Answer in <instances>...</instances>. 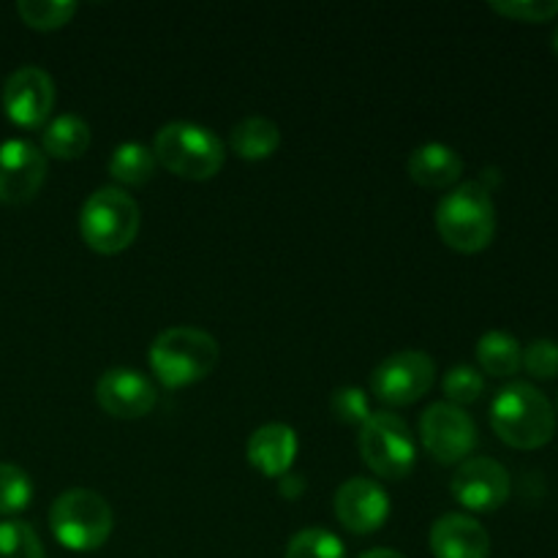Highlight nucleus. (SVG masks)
I'll return each instance as SVG.
<instances>
[{
	"instance_id": "f257e3e1",
	"label": "nucleus",
	"mask_w": 558,
	"mask_h": 558,
	"mask_svg": "<svg viewBox=\"0 0 558 558\" xmlns=\"http://www.w3.org/2000/svg\"><path fill=\"white\" fill-rule=\"evenodd\" d=\"M490 425L505 445L515 450H539L554 439L556 414L537 387L515 381L490 403Z\"/></svg>"
},
{
	"instance_id": "f03ea898",
	"label": "nucleus",
	"mask_w": 558,
	"mask_h": 558,
	"mask_svg": "<svg viewBox=\"0 0 558 558\" xmlns=\"http://www.w3.org/2000/svg\"><path fill=\"white\" fill-rule=\"evenodd\" d=\"M218 365V341L199 327H169L150 343V368L163 387H189Z\"/></svg>"
},
{
	"instance_id": "7ed1b4c3",
	"label": "nucleus",
	"mask_w": 558,
	"mask_h": 558,
	"mask_svg": "<svg viewBox=\"0 0 558 558\" xmlns=\"http://www.w3.org/2000/svg\"><path fill=\"white\" fill-rule=\"evenodd\" d=\"M436 229L450 248L477 254L496 234V207L490 191L474 183L458 185L436 207Z\"/></svg>"
},
{
	"instance_id": "20e7f679",
	"label": "nucleus",
	"mask_w": 558,
	"mask_h": 558,
	"mask_svg": "<svg viewBox=\"0 0 558 558\" xmlns=\"http://www.w3.org/2000/svg\"><path fill=\"white\" fill-rule=\"evenodd\" d=\"M153 156L172 174L185 180H210L227 161V147L205 125L174 120L158 129Z\"/></svg>"
},
{
	"instance_id": "39448f33",
	"label": "nucleus",
	"mask_w": 558,
	"mask_h": 558,
	"mask_svg": "<svg viewBox=\"0 0 558 558\" xmlns=\"http://www.w3.org/2000/svg\"><path fill=\"white\" fill-rule=\"evenodd\" d=\"M49 526L63 548L90 554L109 539L114 515L101 494L90 488H71L54 499L49 510Z\"/></svg>"
},
{
	"instance_id": "423d86ee",
	"label": "nucleus",
	"mask_w": 558,
	"mask_h": 558,
	"mask_svg": "<svg viewBox=\"0 0 558 558\" xmlns=\"http://www.w3.org/2000/svg\"><path fill=\"white\" fill-rule=\"evenodd\" d=\"M140 205L125 191L112 185L93 191L80 210L82 240L104 256H114L129 248L140 234Z\"/></svg>"
},
{
	"instance_id": "0eeeda50",
	"label": "nucleus",
	"mask_w": 558,
	"mask_h": 558,
	"mask_svg": "<svg viewBox=\"0 0 558 558\" xmlns=\"http://www.w3.org/2000/svg\"><path fill=\"white\" fill-rule=\"evenodd\" d=\"M360 456L365 466L381 480L409 477L417 461L412 430L392 412L371 414L360 425Z\"/></svg>"
},
{
	"instance_id": "6e6552de",
	"label": "nucleus",
	"mask_w": 558,
	"mask_h": 558,
	"mask_svg": "<svg viewBox=\"0 0 558 558\" xmlns=\"http://www.w3.org/2000/svg\"><path fill=\"white\" fill-rule=\"evenodd\" d=\"M436 379V363L430 354L403 349L390 354L371 374V390L387 407H409L430 390Z\"/></svg>"
},
{
	"instance_id": "1a4fd4ad",
	"label": "nucleus",
	"mask_w": 558,
	"mask_h": 558,
	"mask_svg": "<svg viewBox=\"0 0 558 558\" xmlns=\"http://www.w3.org/2000/svg\"><path fill=\"white\" fill-rule=\"evenodd\" d=\"M420 436L439 463H458L469 458L477 445V425L461 407L439 401L430 403L420 417Z\"/></svg>"
},
{
	"instance_id": "9d476101",
	"label": "nucleus",
	"mask_w": 558,
	"mask_h": 558,
	"mask_svg": "<svg viewBox=\"0 0 558 558\" xmlns=\"http://www.w3.org/2000/svg\"><path fill=\"white\" fill-rule=\"evenodd\" d=\"M54 107V82L38 65L11 71L3 85V109L20 129H38L47 123Z\"/></svg>"
},
{
	"instance_id": "9b49d317",
	"label": "nucleus",
	"mask_w": 558,
	"mask_h": 558,
	"mask_svg": "<svg viewBox=\"0 0 558 558\" xmlns=\"http://www.w3.org/2000/svg\"><path fill=\"white\" fill-rule=\"evenodd\" d=\"M458 505L472 512H496L510 499V474L494 458H469L458 466L450 483Z\"/></svg>"
},
{
	"instance_id": "f8f14e48",
	"label": "nucleus",
	"mask_w": 558,
	"mask_h": 558,
	"mask_svg": "<svg viewBox=\"0 0 558 558\" xmlns=\"http://www.w3.org/2000/svg\"><path fill=\"white\" fill-rule=\"evenodd\" d=\"M47 156L27 140L0 142V202L25 205L41 191Z\"/></svg>"
},
{
	"instance_id": "ddd939ff",
	"label": "nucleus",
	"mask_w": 558,
	"mask_h": 558,
	"mask_svg": "<svg viewBox=\"0 0 558 558\" xmlns=\"http://www.w3.org/2000/svg\"><path fill=\"white\" fill-rule=\"evenodd\" d=\"M336 518L347 532L374 534L390 518V496L376 480L352 477L336 490Z\"/></svg>"
},
{
	"instance_id": "4468645a",
	"label": "nucleus",
	"mask_w": 558,
	"mask_h": 558,
	"mask_svg": "<svg viewBox=\"0 0 558 558\" xmlns=\"http://www.w3.org/2000/svg\"><path fill=\"white\" fill-rule=\"evenodd\" d=\"M96 401L118 420H140L153 412L158 392L147 376L134 368H109L96 381Z\"/></svg>"
},
{
	"instance_id": "2eb2a0df",
	"label": "nucleus",
	"mask_w": 558,
	"mask_h": 558,
	"mask_svg": "<svg viewBox=\"0 0 558 558\" xmlns=\"http://www.w3.org/2000/svg\"><path fill=\"white\" fill-rule=\"evenodd\" d=\"M430 550L436 558H488L490 537L483 523L474 518L450 512L441 515L430 529Z\"/></svg>"
},
{
	"instance_id": "dca6fc26",
	"label": "nucleus",
	"mask_w": 558,
	"mask_h": 558,
	"mask_svg": "<svg viewBox=\"0 0 558 558\" xmlns=\"http://www.w3.org/2000/svg\"><path fill=\"white\" fill-rule=\"evenodd\" d=\"M298 434L287 423H267L256 428L248 439V463L259 469L265 477H278L289 474L294 456H298Z\"/></svg>"
},
{
	"instance_id": "f3484780",
	"label": "nucleus",
	"mask_w": 558,
	"mask_h": 558,
	"mask_svg": "<svg viewBox=\"0 0 558 558\" xmlns=\"http://www.w3.org/2000/svg\"><path fill=\"white\" fill-rule=\"evenodd\" d=\"M407 172L423 189H450L463 174V161L452 147L441 142H425L409 156Z\"/></svg>"
},
{
	"instance_id": "a211bd4d",
	"label": "nucleus",
	"mask_w": 558,
	"mask_h": 558,
	"mask_svg": "<svg viewBox=\"0 0 558 558\" xmlns=\"http://www.w3.org/2000/svg\"><path fill=\"white\" fill-rule=\"evenodd\" d=\"M87 147H90V125L82 118H76V114H60L41 134L44 156L60 158V161L82 158Z\"/></svg>"
},
{
	"instance_id": "6ab92c4d",
	"label": "nucleus",
	"mask_w": 558,
	"mask_h": 558,
	"mask_svg": "<svg viewBox=\"0 0 558 558\" xmlns=\"http://www.w3.org/2000/svg\"><path fill=\"white\" fill-rule=\"evenodd\" d=\"M229 145L245 161H265L281 145V129L270 118H245L229 134Z\"/></svg>"
},
{
	"instance_id": "aec40b11",
	"label": "nucleus",
	"mask_w": 558,
	"mask_h": 558,
	"mask_svg": "<svg viewBox=\"0 0 558 558\" xmlns=\"http://www.w3.org/2000/svg\"><path fill=\"white\" fill-rule=\"evenodd\" d=\"M477 363L485 374L490 376H512L521 371L523 363V349L515 336L505 330H490L485 332L477 341Z\"/></svg>"
},
{
	"instance_id": "412c9836",
	"label": "nucleus",
	"mask_w": 558,
	"mask_h": 558,
	"mask_svg": "<svg viewBox=\"0 0 558 558\" xmlns=\"http://www.w3.org/2000/svg\"><path fill=\"white\" fill-rule=\"evenodd\" d=\"M156 156L153 150H147L140 142H123L112 150V158H109V174L112 180L123 185H145L150 183L153 174H156Z\"/></svg>"
},
{
	"instance_id": "4be33fe9",
	"label": "nucleus",
	"mask_w": 558,
	"mask_h": 558,
	"mask_svg": "<svg viewBox=\"0 0 558 558\" xmlns=\"http://www.w3.org/2000/svg\"><path fill=\"white\" fill-rule=\"evenodd\" d=\"M16 14L33 31H58L76 14V3H69V0H20Z\"/></svg>"
},
{
	"instance_id": "5701e85b",
	"label": "nucleus",
	"mask_w": 558,
	"mask_h": 558,
	"mask_svg": "<svg viewBox=\"0 0 558 558\" xmlns=\"http://www.w3.org/2000/svg\"><path fill=\"white\" fill-rule=\"evenodd\" d=\"M287 558H347V550L327 529H303L289 539Z\"/></svg>"
},
{
	"instance_id": "b1692460",
	"label": "nucleus",
	"mask_w": 558,
	"mask_h": 558,
	"mask_svg": "<svg viewBox=\"0 0 558 558\" xmlns=\"http://www.w3.org/2000/svg\"><path fill=\"white\" fill-rule=\"evenodd\" d=\"M33 499V483L25 469L0 463V515H16Z\"/></svg>"
},
{
	"instance_id": "393cba45",
	"label": "nucleus",
	"mask_w": 558,
	"mask_h": 558,
	"mask_svg": "<svg viewBox=\"0 0 558 558\" xmlns=\"http://www.w3.org/2000/svg\"><path fill=\"white\" fill-rule=\"evenodd\" d=\"M0 558H47L33 526L22 521L0 523Z\"/></svg>"
},
{
	"instance_id": "a878e982",
	"label": "nucleus",
	"mask_w": 558,
	"mask_h": 558,
	"mask_svg": "<svg viewBox=\"0 0 558 558\" xmlns=\"http://www.w3.org/2000/svg\"><path fill=\"white\" fill-rule=\"evenodd\" d=\"M483 390H485L483 374L474 371L472 365H456V368L447 371L445 396H447V403H452V407H466V403L480 401Z\"/></svg>"
},
{
	"instance_id": "bb28decb",
	"label": "nucleus",
	"mask_w": 558,
	"mask_h": 558,
	"mask_svg": "<svg viewBox=\"0 0 558 558\" xmlns=\"http://www.w3.org/2000/svg\"><path fill=\"white\" fill-rule=\"evenodd\" d=\"M490 11L515 22H550L558 16V0H490Z\"/></svg>"
},
{
	"instance_id": "cd10ccee",
	"label": "nucleus",
	"mask_w": 558,
	"mask_h": 558,
	"mask_svg": "<svg viewBox=\"0 0 558 558\" xmlns=\"http://www.w3.org/2000/svg\"><path fill=\"white\" fill-rule=\"evenodd\" d=\"M330 409L343 425H363L371 417L368 398L360 387H338L330 398Z\"/></svg>"
},
{
	"instance_id": "c85d7f7f",
	"label": "nucleus",
	"mask_w": 558,
	"mask_h": 558,
	"mask_svg": "<svg viewBox=\"0 0 558 558\" xmlns=\"http://www.w3.org/2000/svg\"><path fill=\"white\" fill-rule=\"evenodd\" d=\"M534 379H556L558 376V343L550 338H537L523 352V363Z\"/></svg>"
},
{
	"instance_id": "c756f323",
	"label": "nucleus",
	"mask_w": 558,
	"mask_h": 558,
	"mask_svg": "<svg viewBox=\"0 0 558 558\" xmlns=\"http://www.w3.org/2000/svg\"><path fill=\"white\" fill-rule=\"evenodd\" d=\"M278 494L287 501H294L298 496L305 494V480L298 477V474H283V477L278 480Z\"/></svg>"
},
{
	"instance_id": "7c9ffc66",
	"label": "nucleus",
	"mask_w": 558,
	"mask_h": 558,
	"mask_svg": "<svg viewBox=\"0 0 558 558\" xmlns=\"http://www.w3.org/2000/svg\"><path fill=\"white\" fill-rule=\"evenodd\" d=\"M360 558H407V556L398 554V550H390V548H374V550H368V554L360 556Z\"/></svg>"
},
{
	"instance_id": "2f4dec72",
	"label": "nucleus",
	"mask_w": 558,
	"mask_h": 558,
	"mask_svg": "<svg viewBox=\"0 0 558 558\" xmlns=\"http://www.w3.org/2000/svg\"><path fill=\"white\" fill-rule=\"evenodd\" d=\"M554 49L558 52V27H556V33H554Z\"/></svg>"
}]
</instances>
